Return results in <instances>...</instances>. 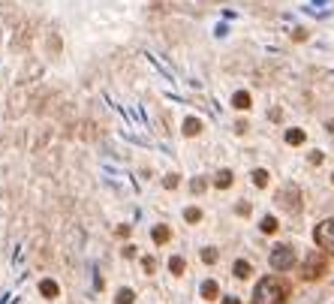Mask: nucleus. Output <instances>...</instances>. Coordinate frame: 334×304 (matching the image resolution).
<instances>
[{
    "instance_id": "nucleus-1",
    "label": "nucleus",
    "mask_w": 334,
    "mask_h": 304,
    "mask_svg": "<svg viewBox=\"0 0 334 304\" xmlns=\"http://www.w3.org/2000/svg\"><path fill=\"white\" fill-rule=\"evenodd\" d=\"M289 283L283 277H262L253 289V304H286Z\"/></svg>"
},
{
    "instance_id": "nucleus-2",
    "label": "nucleus",
    "mask_w": 334,
    "mask_h": 304,
    "mask_svg": "<svg viewBox=\"0 0 334 304\" xmlns=\"http://www.w3.org/2000/svg\"><path fill=\"white\" fill-rule=\"evenodd\" d=\"M271 268L274 271H292L295 265V250L289 247V244H277V247H271Z\"/></svg>"
},
{
    "instance_id": "nucleus-3",
    "label": "nucleus",
    "mask_w": 334,
    "mask_h": 304,
    "mask_svg": "<svg viewBox=\"0 0 334 304\" xmlns=\"http://www.w3.org/2000/svg\"><path fill=\"white\" fill-rule=\"evenodd\" d=\"M274 202L280 205L283 211H289V214H295L301 208V190L295 184H286V187H280L277 190V196H274Z\"/></svg>"
},
{
    "instance_id": "nucleus-4",
    "label": "nucleus",
    "mask_w": 334,
    "mask_h": 304,
    "mask_svg": "<svg viewBox=\"0 0 334 304\" xmlns=\"http://www.w3.org/2000/svg\"><path fill=\"white\" fill-rule=\"evenodd\" d=\"M328 265V256L322 253V250H313L307 259H304V280H316V277H322V271Z\"/></svg>"
},
{
    "instance_id": "nucleus-5",
    "label": "nucleus",
    "mask_w": 334,
    "mask_h": 304,
    "mask_svg": "<svg viewBox=\"0 0 334 304\" xmlns=\"http://www.w3.org/2000/svg\"><path fill=\"white\" fill-rule=\"evenodd\" d=\"M313 241H316L322 250H331V253H334V217L322 220V223L313 229Z\"/></svg>"
},
{
    "instance_id": "nucleus-6",
    "label": "nucleus",
    "mask_w": 334,
    "mask_h": 304,
    "mask_svg": "<svg viewBox=\"0 0 334 304\" xmlns=\"http://www.w3.org/2000/svg\"><path fill=\"white\" fill-rule=\"evenodd\" d=\"M151 238H154V244H166L169 238H172V232H169V226H154Z\"/></svg>"
},
{
    "instance_id": "nucleus-7",
    "label": "nucleus",
    "mask_w": 334,
    "mask_h": 304,
    "mask_svg": "<svg viewBox=\"0 0 334 304\" xmlns=\"http://www.w3.org/2000/svg\"><path fill=\"white\" fill-rule=\"evenodd\" d=\"M39 292H42L45 298H58V292H61V289H58V283H54V280H42V283H39Z\"/></svg>"
},
{
    "instance_id": "nucleus-8",
    "label": "nucleus",
    "mask_w": 334,
    "mask_h": 304,
    "mask_svg": "<svg viewBox=\"0 0 334 304\" xmlns=\"http://www.w3.org/2000/svg\"><path fill=\"white\" fill-rule=\"evenodd\" d=\"M217 295H220V286H217L214 280H205V283H202V298L211 301V298H217Z\"/></svg>"
},
{
    "instance_id": "nucleus-9",
    "label": "nucleus",
    "mask_w": 334,
    "mask_h": 304,
    "mask_svg": "<svg viewBox=\"0 0 334 304\" xmlns=\"http://www.w3.org/2000/svg\"><path fill=\"white\" fill-rule=\"evenodd\" d=\"M232 105L241 108V112H247V108H250V94H247V91H238V94L232 97Z\"/></svg>"
},
{
    "instance_id": "nucleus-10",
    "label": "nucleus",
    "mask_w": 334,
    "mask_h": 304,
    "mask_svg": "<svg viewBox=\"0 0 334 304\" xmlns=\"http://www.w3.org/2000/svg\"><path fill=\"white\" fill-rule=\"evenodd\" d=\"M214 184H217L220 190L232 187V172H229V169H220V172H217V178H214Z\"/></svg>"
},
{
    "instance_id": "nucleus-11",
    "label": "nucleus",
    "mask_w": 334,
    "mask_h": 304,
    "mask_svg": "<svg viewBox=\"0 0 334 304\" xmlns=\"http://www.w3.org/2000/svg\"><path fill=\"white\" fill-rule=\"evenodd\" d=\"M202 133V121L199 118H187L184 121V135H199Z\"/></svg>"
},
{
    "instance_id": "nucleus-12",
    "label": "nucleus",
    "mask_w": 334,
    "mask_h": 304,
    "mask_svg": "<svg viewBox=\"0 0 334 304\" xmlns=\"http://www.w3.org/2000/svg\"><path fill=\"white\" fill-rule=\"evenodd\" d=\"M259 229H262L265 235H274V232H277V217H271V214H268V217H262Z\"/></svg>"
},
{
    "instance_id": "nucleus-13",
    "label": "nucleus",
    "mask_w": 334,
    "mask_h": 304,
    "mask_svg": "<svg viewBox=\"0 0 334 304\" xmlns=\"http://www.w3.org/2000/svg\"><path fill=\"white\" fill-rule=\"evenodd\" d=\"M250 262H244V259H238V262H235V277H238V280H247V277H250Z\"/></svg>"
},
{
    "instance_id": "nucleus-14",
    "label": "nucleus",
    "mask_w": 334,
    "mask_h": 304,
    "mask_svg": "<svg viewBox=\"0 0 334 304\" xmlns=\"http://www.w3.org/2000/svg\"><path fill=\"white\" fill-rule=\"evenodd\" d=\"M304 139H307L304 130H289L286 133V145H304Z\"/></svg>"
},
{
    "instance_id": "nucleus-15",
    "label": "nucleus",
    "mask_w": 334,
    "mask_h": 304,
    "mask_svg": "<svg viewBox=\"0 0 334 304\" xmlns=\"http://www.w3.org/2000/svg\"><path fill=\"white\" fill-rule=\"evenodd\" d=\"M184 268H187V265H184L181 256H172V259H169V271H172V274H184Z\"/></svg>"
},
{
    "instance_id": "nucleus-16",
    "label": "nucleus",
    "mask_w": 334,
    "mask_h": 304,
    "mask_svg": "<svg viewBox=\"0 0 334 304\" xmlns=\"http://www.w3.org/2000/svg\"><path fill=\"white\" fill-rule=\"evenodd\" d=\"M115 301H118V304H133L135 301V292H133V289H121Z\"/></svg>"
},
{
    "instance_id": "nucleus-17",
    "label": "nucleus",
    "mask_w": 334,
    "mask_h": 304,
    "mask_svg": "<svg viewBox=\"0 0 334 304\" xmlns=\"http://www.w3.org/2000/svg\"><path fill=\"white\" fill-rule=\"evenodd\" d=\"M202 262H205V265H214V262H217V250H214V247H205V250H202Z\"/></svg>"
},
{
    "instance_id": "nucleus-18",
    "label": "nucleus",
    "mask_w": 334,
    "mask_h": 304,
    "mask_svg": "<svg viewBox=\"0 0 334 304\" xmlns=\"http://www.w3.org/2000/svg\"><path fill=\"white\" fill-rule=\"evenodd\" d=\"M253 184H256V187H268V172L265 169H256V172H253Z\"/></svg>"
},
{
    "instance_id": "nucleus-19",
    "label": "nucleus",
    "mask_w": 334,
    "mask_h": 304,
    "mask_svg": "<svg viewBox=\"0 0 334 304\" xmlns=\"http://www.w3.org/2000/svg\"><path fill=\"white\" fill-rule=\"evenodd\" d=\"M184 220H187V223H199L202 211H199V208H187V211H184Z\"/></svg>"
},
{
    "instance_id": "nucleus-20",
    "label": "nucleus",
    "mask_w": 334,
    "mask_h": 304,
    "mask_svg": "<svg viewBox=\"0 0 334 304\" xmlns=\"http://www.w3.org/2000/svg\"><path fill=\"white\" fill-rule=\"evenodd\" d=\"M163 184H166V190H175V187H178V175H166Z\"/></svg>"
},
{
    "instance_id": "nucleus-21",
    "label": "nucleus",
    "mask_w": 334,
    "mask_h": 304,
    "mask_svg": "<svg viewBox=\"0 0 334 304\" xmlns=\"http://www.w3.org/2000/svg\"><path fill=\"white\" fill-rule=\"evenodd\" d=\"M190 190H193V193H202V190H205V181H202V178H196V181L190 184Z\"/></svg>"
},
{
    "instance_id": "nucleus-22",
    "label": "nucleus",
    "mask_w": 334,
    "mask_h": 304,
    "mask_svg": "<svg viewBox=\"0 0 334 304\" xmlns=\"http://www.w3.org/2000/svg\"><path fill=\"white\" fill-rule=\"evenodd\" d=\"M322 160H325V157H322V151H313V154H310V163H313V166H319Z\"/></svg>"
},
{
    "instance_id": "nucleus-23",
    "label": "nucleus",
    "mask_w": 334,
    "mask_h": 304,
    "mask_svg": "<svg viewBox=\"0 0 334 304\" xmlns=\"http://www.w3.org/2000/svg\"><path fill=\"white\" fill-rule=\"evenodd\" d=\"M235 211H238L241 217H247V214H250V205H247V202H241V205H238V208H235Z\"/></svg>"
},
{
    "instance_id": "nucleus-24",
    "label": "nucleus",
    "mask_w": 334,
    "mask_h": 304,
    "mask_svg": "<svg viewBox=\"0 0 334 304\" xmlns=\"http://www.w3.org/2000/svg\"><path fill=\"white\" fill-rule=\"evenodd\" d=\"M154 268H157V262H154V259H145V271H148V274H154Z\"/></svg>"
},
{
    "instance_id": "nucleus-25",
    "label": "nucleus",
    "mask_w": 334,
    "mask_h": 304,
    "mask_svg": "<svg viewBox=\"0 0 334 304\" xmlns=\"http://www.w3.org/2000/svg\"><path fill=\"white\" fill-rule=\"evenodd\" d=\"M223 304H241V301H238L235 295H229V298H223Z\"/></svg>"
},
{
    "instance_id": "nucleus-26",
    "label": "nucleus",
    "mask_w": 334,
    "mask_h": 304,
    "mask_svg": "<svg viewBox=\"0 0 334 304\" xmlns=\"http://www.w3.org/2000/svg\"><path fill=\"white\" fill-rule=\"evenodd\" d=\"M328 130H331V133H334V121H331V124H328Z\"/></svg>"
},
{
    "instance_id": "nucleus-27",
    "label": "nucleus",
    "mask_w": 334,
    "mask_h": 304,
    "mask_svg": "<svg viewBox=\"0 0 334 304\" xmlns=\"http://www.w3.org/2000/svg\"><path fill=\"white\" fill-rule=\"evenodd\" d=\"M331 184H334V175H331Z\"/></svg>"
}]
</instances>
